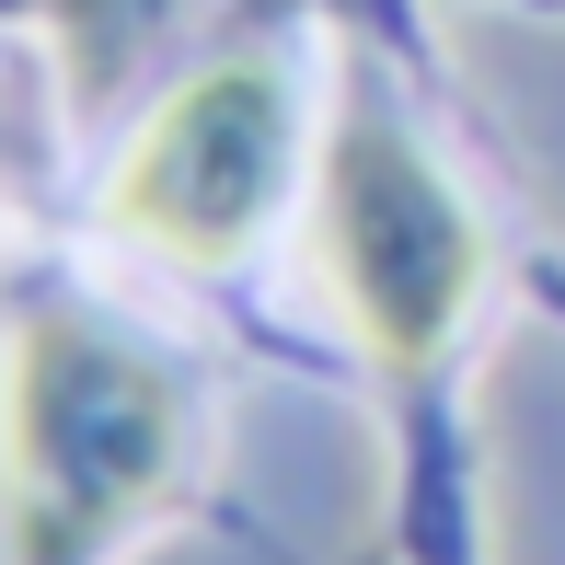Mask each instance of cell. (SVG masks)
I'll list each match as a JSON object with an SVG mask.
<instances>
[{"label":"cell","instance_id":"obj_1","mask_svg":"<svg viewBox=\"0 0 565 565\" xmlns=\"http://www.w3.org/2000/svg\"><path fill=\"white\" fill-rule=\"evenodd\" d=\"M196 450V404L173 358L82 300H35L0 347V554L93 565L173 497Z\"/></svg>","mask_w":565,"mask_h":565},{"label":"cell","instance_id":"obj_2","mask_svg":"<svg viewBox=\"0 0 565 565\" xmlns=\"http://www.w3.org/2000/svg\"><path fill=\"white\" fill-rule=\"evenodd\" d=\"M312 243H323V289H335L347 335L393 381H427L461 347V323L484 300V266H497L473 196L439 173V150L381 93H335V116H323Z\"/></svg>","mask_w":565,"mask_h":565},{"label":"cell","instance_id":"obj_3","mask_svg":"<svg viewBox=\"0 0 565 565\" xmlns=\"http://www.w3.org/2000/svg\"><path fill=\"white\" fill-rule=\"evenodd\" d=\"M312 116H300V70L277 46H231V58L185 70L139 127H127L105 173V231L150 266L231 277L266 220L289 209V185L312 173Z\"/></svg>","mask_w":565,"mask_h":565}]
</instances>
